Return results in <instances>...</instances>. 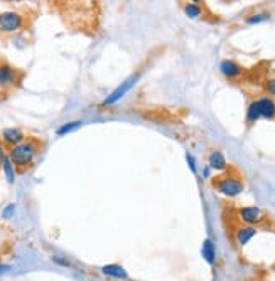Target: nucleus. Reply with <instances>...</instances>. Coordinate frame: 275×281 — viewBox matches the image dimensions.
Listing matches in <instances>:
<instances>
[{"instance_id":"1","label":"nucleus","mask_w":275,"mask_h":281,"mask_svg":"<svg viewBox=\"0 0 275 281\" xmlns=\"http://www.w3.org/2000/svg\"><path fill=\"white\" fill-rule=\"evenodd\" d=\"M39 147L41 143L37 140H26V142L12 147V150H10V162L17 168H20V170L26 167H31L34 159H36L37 152H39Z\"/></svg>"},{"instance_id":"2","label":"nucleus","mask_w":275,"mask_h":281,"mask_svg":"<svg viewBox=\"0 0 275 281\" xmlns=\"http://www.w3.org/2000/svg\"><path fill=\"white\" fill-rule=\"evenodd\" d=\"M22 15L17 12H3L0 14V32H14L22 27Z\"/></svg>"},{"instance_id":"3","label":"nucleus","mask_w":275,"mask_h":281,"mask_svg":"<svg viewBox=\"0 0 275 281\" xmlns=\"http://www.w3.org/2000/svg\"><path fill=\"white\" fill-rule=\"evenodd\" d=\"M216 189L221 192V194L233 197V195H238L240 192L243 191V184L238 180V178L225 177V178H221V180L216 182Z\"/></svg>"},{"instance_id":"4","label":"nucleus","mask_w":275,"mask_h":281,"mask_svg":"<svg viewBox=\"0 0 275 281\" xmlns=\"http://www.w3.org/2000/svg\"><path fill=\"white\" fill-rule=\"evenodd\" d=\"M137 79H139V74H133L132 78H129V79L123 81V83L120 84V86L117 88V89H115L113 93H112L110 96H108L107 100L103 101L105 106H108V104H113V103H117L118 100H122V96L127 93V91L130 89V88L133 86V84H135V81H137Z\"/></svg>"},{"instance_id":"5","label":"nucleus","mask_w":275,"mask_h":281,"mask_svg":"<svg viewBox=\"0 0 275 281\" xmlns=\"http://www.w3.org/2000/svg\"><path fill=\"white\" fill-rule=\"evenodd\" d=\"M240 219L243 221V222L246 224H260L265 217H263V212L259 209V207H243V209H240Z\"/></svg>"},{"instance_id":"6","label":"nucleus","mask_w":275,"mask_h":281,"mask_svg":"<svg viewBox=\"0 0 275 281\" xmlns=\"http://www.w3.org/2000/svg\"><path fill=\"white\" fill-rule=\"evenodd\" d=\"M257 108H259V113L260 117H265V118H272L275 115V104L272 100L269 98H262V100L255 101Z\"/></svg>"},{"instance_id":"7","label":"nucleus","mask_w":275,"mask_h":281,"mask_svg":"<svg viewBox=\"0 0 275 281\" xmlns=\"http://www.w3.org/2000/svg\"><path fill=\"white\" fill-rule=\"evenodd\" d=\"M2 136H3V140H5L7 143H10V145H14V147L19 145V143H22V140H24V135H22V132H20L19 128L3 130Z\"/></svg>"},{"instance_id":"8","label":"nucleus","mask_w":275,"mask_h":281,"mask_svg":"<svg viewBox=\"0 0 275 281\" xmlns=\"http://www.w3.org/2000/svg\"><path fill=\"white\" fill-rule=\"evenodd\" d=\"M257 234L255 227L252 226H246V227H240L238 231H236V242H238L240 246H245L246 242L252 239L253 236Z\"/></svg>"},{"instance_id":"9","label":"nucleus","mask_w":275,"mask_h":281,"mask_svg":"<svg viewBox=\"0 0 275 281\" xmlns=\"http://www.w3.org/2000/svg\"><path fill=\"white\" fill-rule=\"evenodd\" d=\"M101 273L107 276H112V278H118V280H125L127 278V273L122 266L118 265H107L101 268Z\"/></svg>"},{"instance_id":"10","label":"nucleus","mask_w":275,"mask_h":281,"mask_svg":"<svg viewBox=\"0 0 275 281\" xmlns=\"http://www.w3.org/2000/svg\"><path fill=\"white\" fill-rule=\"evenodd\" d=\"M221 73H223L225 76H228V78H236V76L242 73V69H240V66L235 64L233 61H223L221 62Z\"/></svg>"},{"instance_id":"11","label":"nucleus","mask_w":275,"mask_h":281,"mask_svg":"<svg viewBox=\"0 0 275 281\" xmlns=\"http://www.w3.org/2000/svg\"><path fill=\"white\" fill-rule=\"evenodd\" d=\"M16 79V71L10 66H0V84L7 86V84L14 83Z\"/></svg>"},{"instance_id":"12","label":"nucleus","mask_w":275,"mask_h":281,"mask_svg":"<svg viewBox=\"0 0 275 281\" xmlns=\"http://www.w3.org/2000/svg\"><path fill=\"white\" fill-rule=\"evenodd\" d=\"M210 165L213 168H216V170H223V168H226V160H225L223 153L221 152H213L210 155Z\"/></svg>"},{"instance_id":"13","label":"nucleus","mask_w":275,"mask_h":281,"mask_svg":"<svg viewBox=\"0 0 275 281\" xmlns=\"http://www.w3.org/2000/svg\"><path fill=\"white\" fill-rule=\"evenodd\" d=\"M203 258L208 263H214V244L210 239H206L203 244Z\"/></svg>"},{"instance_id":"14","label":"nucleus","mask_w":275,"mask_h":281,"mask_svg":"<svg viewBox=\"0 0 275 281\" xmlns=\"http://www.w3.org/2000/svg\"><path fill=\"white\" fill-rule=\"evenodd\" d=\"M3 170H5V175H7V180H9V184H14V168H12V162H10V159L3 160Z\"/></svg>"},{"instance_id":"15","label":"nucleus","mask_w":275,"mask_h":281,"mask_svg":"<svg viewBox=\"0 0 275 281\" xmlns=\"http://www.w3.org/2000/svg\"><path fill=\"white\" fill-rule=\"evenodd\" d=\"M81 125V121H71V123H66L65 126H61V128H58V135L61 136V135H66V133H69V132H73V130H76L78 126Z\"/></svg>"},{"instance_id":"16","label":"nucleus","mask_w":275,"mask_h":281,"mask_svg":"<svg viewBox=\"0 0 275 281\" xmlns=\"http://www.w3.org/2000/svg\"><path fill=\"white\" fill-rule=\"evenodd\" d=\"M184 10H186V14H188L189 17H193V19L201 15V9L197 5H194V3H191V5H186Z\"/></svg>"},{"instance_id":"17","label":"nucleus","mask_w":275,"mask_h":281,"mask_svg":"<svg viewBox=\"0 0 275 281\" xmlns=\"http://www.w3.org/2000/svg\"><path fill=\"white\" fill-rule=\"evenodd\" d=\"M257 118H260V113H259V108H257V103H252L248 108V120L250 121H255Z\"/></svg>"},{"instance_id":"18","label":"nucleus","mask_w":275,"mask_h":281,"mask_svg":"<svg viewBox=\"0 0 275 281\" xmlns=\"http://www.w3.org/2000/svg\"><path fill=\"white\" fill-rule=\"evenodd\" d=\"M14 209H16V206H14V204H9V206L5 207V210L2 212V217H3V219H9V217L14 214Z\"/></svg>"},{"instance_id":"19","label":"nucleus","mask_w":275,"mask_h":281,"mask_svg":"<svg viewBox=\"0 0 275 281\" xmlns=\"http://www.w3.org/2000/svg\"><path fill=\"white\" fill-rule=\"evenodd\" d=\"M267 17H269L267 14H262V15H255V17H250L248 22H250V24H255V22H260V20H265Z\"/></svg>"},{"instance_id":"20","label":"nucleus","mask_w":275,"mask_h":281,"mask_svg":"<svg viewBox=\"0 0 275 281\" xmlns=\"http://www.w3.org/2000/svg\"><path fill=\"white\" fill-rule=\"evenodd\" d=\"M267 89H269L272 94H275V79H272V81H269V83H267Z\"/></svg>"},{"instance_id":"21","label":"nucleus","mask_w":275,"mask_h":281,"mask_svg":"<svg viewBox=\"0 0 275 281\" xmlns=\"http://www.w3.org/2000/svg\"><path fill=\"white\" fill-rule=\"evenodd\" d=\"M3 160H5V150H3V147L0 145V165L3 163Z\"/></svg>"},{"instance_id":"22","label":"nucleus","mask_w":275,"mask_h":281,"mask_svg":"<svg viewBox=\"0 0 275 281\" xmlns=\"http://www.w3.org/2000/svg\"><path fill=\"white\" fill-rule=\"evenodd\" d=\"M188 162H189V167H191V170L196 172V165H194V160H193V157L188 155Z\"/></svg>"},{"instance_id":"23","label":"nucleus","mask_w":275,"mask_h":281,"mask_svg":"<svg viewBox=\"0 0 275 281\" xmlns=\"http://www.w3.org/2000/svg\"><path fill=\"white\" fill-rule=\"evenodd\" d=\"M9 269H10V268H9L7 265H2V266H0V275H2L3 271H9Z\"/></svg>"}]
</instances>
